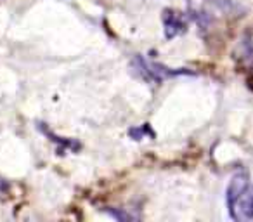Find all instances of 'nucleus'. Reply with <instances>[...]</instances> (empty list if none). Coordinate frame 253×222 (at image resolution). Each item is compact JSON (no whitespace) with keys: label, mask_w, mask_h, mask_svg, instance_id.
Here are the masks:
<instances>
[{"label":"nucleus","mask_w":253,"mask_h":222,"mask_svg":"<svg viewBox=\"0 0 253 222\" xmlns=\"http://www.w3.org/2000/svg\"><path fill=\"white\" fill-rule=\"evenodd\" d=\"M167 37L169 39H172V37H175L177 33L184 32V28H186V25H184V21L180 18H177L175 14H172V12H167Z\"/></svg>","instance_id":"20e7f679"},{"label":"nucleus","mask_w":253,"mask_h":222,"mask_svg":"<svg viewBox=\"0 0 253 222\" xmlns=\"http://www.w3.org/2000/svg\"><path fill=\"white\" fill-rule=\"evenodd\" d=\"M7 187H9V184L5 182V180L0 179V191H7Z\"/></svg>","instance_id":"39448f33"},{"label":"nucleus","mask_w":253,"mask_h":222,"mask_svg":"<svg viewBox=\"0 0 253 222\" xmlns=\"http://www.w3.org/2000/svg\"><path fill=\"white\" fill-rule=\"evenodd\" d=\"M248 184L250 182H248V176H246V174H236V176L232 177L227 186V196H225L227 198V207H231V205L241 196V193L248 187Z\"/></svg>","instance_id":"7ed1b4c3"},{"label":"nucleus","mask_w":253,"mask_h":222,"mask_svg":"<svg viewBox=\"0 0 253 222\" xmlns=\"http://www.w3.org/2000/svg\"><path fill=\"white\" fill-rule=\"evenodd\" d=\"M135 66L137 70L141 71V75L149 82H162L165 77H172V75H180V73H186L184 70L179 71H170L169 68L165 66H160V64H153L149 61H146L144 57H137L135 59Z\"/></svg>","instance_id":"f03ea898"},{"label":"nucleus","mask_w":253,"mask_h":222,"mask_svg":"<svg viewBox=\"0 0 253 222\" xmlns=\"http://www.w3.org/2000/svg\"><path fill=\"white\" fill-rule=\"evenodd\" d=\"M229 212L236 221H253V184H248L241 196L229 207Z\"/></svg>","instance_id":"f257e3e1"}]
</instances>
